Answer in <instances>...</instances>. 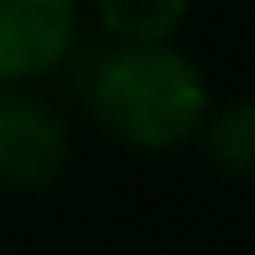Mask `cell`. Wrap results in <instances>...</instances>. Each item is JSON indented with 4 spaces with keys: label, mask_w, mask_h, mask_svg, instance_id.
<instances>
[{
    "label": "cell",
    "mask_w": 255,
    "mask_h": 255,
    "mask_svg": "<svg viewBox=\"0 0 255 255\" xmlns=\"http://www.w3.org/2000/svg\"><path fill=\"white\" fill-rule=\"evenodd\" d=\"M195 150L220 180L255 185V95H215L195 130Z\"/></svg>",
    "instance_id": "cell-4"
},
{
    "label": "cell",
    "mask_w": 255,
    "mask_h": 255,
    "mask_svg": "<svg viewBox=\"0 0 255 255\" xmlns=\"http://www.w3.org/2000/svg\"><path fill=\"white\" fill-rule=\"evenodd\" d=\"M105 40H175L195 0H80Z\"/></svg>",
    "instance_id": "cell-5"
},
{
    "label": "cell",
    "mask_w": 255,
    "mask_h": 255,
    "mask_svg": "<svg viewBox=\"0 0 255 255\" xmlns=\"http://www.w3.org/2000/svg\"><path fill=\"white\" fill-rule=\"evenodd\" d=\"M80 0H0V85H45L80 55Z\"/></svg>",
    "instance_id": "cell-3"
},
{
    "label": "cell",
    "mask_w": 255,
    "mask_h": 255,
    "mask_svg": "<svg viewBox=\"0 0 255 255\" xmlns=\"http://www.w3.org/2000/svg\"><path fill=\"white\" fill-rule=\"evenodd\" d=\"M75 160L70 120L40 85H0V195H45Z\"/></svg>",
    "instance_id": "cell-2"
},
{
    "label": "cell",
    "mask_w": 255,
    "mask_h": 255,
    "mask_svg": "<svg viewBox=\"0 0 255 255\" xmlns=\"http://www.w3.org/2000/svg\"><path fill=\"white\" fill-rule=\"evenodd\" d=\"M215 100L205 65L175 40H105L80 65V105L130 155H180Z\"/></svg>",
    "instance_id": "cell-1"
}]
</instances>
